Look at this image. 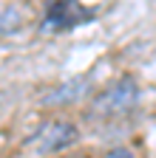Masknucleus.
Segmentation results:
<instances>
[{
    "instance_id": "f257e3e1",
    "label": "nucleus",
    "mask_w": 156,
    "mask_h": 158,
    "mask_svg": "<svg viewBox=\"0 0 156 158\" xmlns=\"http://www.w3.org/2000/svg\"><path fill=\"white\" fill-rule=\"evenodd\" d=\"M136 102H139V85H136V79L133 76H119L108 90H102L94 99L91 113L94 116H125L136 107Z\"/></svg>"
},
{
    "instance_id": "f03ea898",
    "label": "nucleus",
    "mask_w": 156,
    "mask_h": 158,
    "mask_svg": "<svg viewBox=\"0 0 156 158\" xmlns=\"http://www.w3.org/2000/svg\"><path fill=\"white\" fill-rule=\"evenodd\" d=\"M77 138H80V130H77L71 122H63V118H54V122L40 124L29 138L26 147L37 155H51V152H63L68 150Z\"/></svg>"
},
{
    "instance_id": "7ed1b4c3",
    "label": "nucleus",
    "mask_w": 156,
    "mask_h": 158,
    "mask_svg": "<svg viewBox=\"0 0 156 158\" xmlns=\"http://www.w3.org/2000/svg\"><path fill=\"white\" fill-rule=\"evenodd\" d=\"M85 17H91V14L82 11V6L77 0H51L46 23H48V28H71L77 23H82Z\"/></svg>"
},
{
    "instance_id": "20e7f679",
    "label": "nucleus",
    "mask_w": 156,
    "mask_h": 158,
    "mask_svg": "<svg viewBox=\"0 0 156 158\" xmlns=\"http://www.w3.org/2000/svg\"><path fill=\"white\" fill-rule=\"evenodd\" d=\"M85 85L88 79H71V82H63L60 88H54L51 93L43 96V105H68V102H77L82 93H85Z\"/></svg>"
},
{
    "instance_id": "39448f33",
    "label": "nucleus",
    "mask_w": 156,
    "mask_h": 158,
    "mask_svg": "<svg viewBox=\"0 0 156 158\" xmlns=\"http://www.w3.org/2000/svg\"><path fill=\"white\" fill-rule=\"evenodd\" d=\"M20 20H23V14L17 9H0V37L11 34L17 26H20Z\"/></svg>"
},
{
    "instance_id": "423d86ee",
    "label": "nucleus",
    "mask_w": 156,
    "mask_h": 158,
    "mask_svg": "<svg viewBox=\"0 0 156 158\" xmlns=\"http://www.w3.org/2000/svg\"><path fill=\"white\" fill-rule=\"evenodd\" d=\"M108 158H133V155H131L128 150H114V152H111Z\"/></svg>"
}]
</instances>
